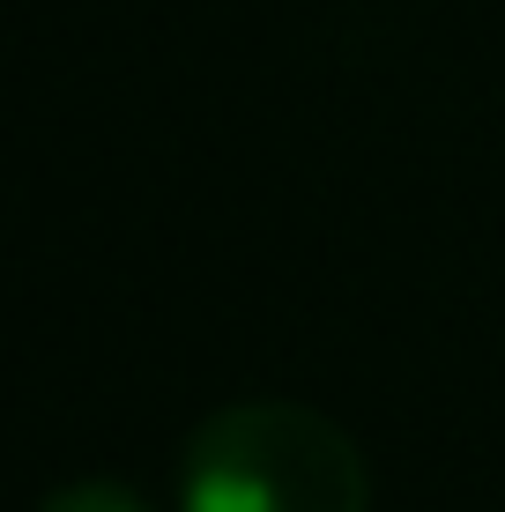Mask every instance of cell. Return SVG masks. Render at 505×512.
I'll use <instances>...</instances> for the list:
<instances>
[{"mask_svg":"<svg viewBox=\"0 0 505 512\" xmlns=\"http://www.w3.org/2000/svg\"><path fill=\"white\" fill-rule=\"evenodd\" d=\"M179 512H372V475L335 416L231 401L186 438Z\"/></svg>","mask_w":505,"mask_h":512,"instance_id":"obj_1","label":"cell"},{"mask_svg":"<svg viewBox=\"0 0 505 512\" xmlns=\"http://www.w3.org/2000/svg\"><path fill=\"white\" fill-rule=\"evenodd\" d=\"M38 512H149V505L134 498L127 483H67V490H52Z\"/></svg>","mask_w":505,"mask_h":512,"instance_id":"obj_2","label":"cell"}]
</instances>
